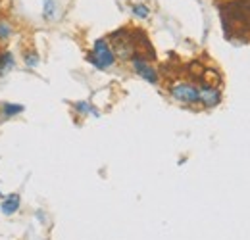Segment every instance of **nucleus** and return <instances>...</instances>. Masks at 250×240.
<instances>
[{
	"label": "nucleus",
	"instance_id": "2",
	"mask_svg": "<svg viewBox=\"0 0 250 240\" xmlns=\"http://www.w3.org/2000/svg\"><path fill=\"white\" fill-rule=\"evenodd\" d=\"M87 60L91 61L96 69H110L116 63V56L112 52L110 42L106 39H98V40H94L93 52L89 54Z\"/></svg>",
	"mask_w": 250,
	"mask_h": 240
},
{
	"label": "nucleus",
	"instance_id": "6",
	"mask_svg": "<svg viewBox=\"0 0 250 240\" xmlns=\"http://www.w3.org/2000/svg\"><path fill=\"white\" fill-rule=\"evenodd\" d=\"M20 204H21L20 194H10V196H6V198L2 200L0 210H2V213H4V215H14L16 211L20 210Z\"/></svg>",
	"mask_w": 250,
	"mask_h": 240
},
{
	"label": "nucleus",
	"instance_id": "9",
	"mask_svg": "<svg viewBox=\"0 0 250 240\" xmlns=\"http://www.w3.org/2000/svg\"><path fill=\"white\" fill-rule=\"evenodd\" d=\"M75 112H79L81 116H87V114H93V116H98V110H94L89 102H75L73 104Z\"/></svg>",
	"mask_w": 250,
	"mask_h": 240
},
{
	"label": "nucleus",
	"instance_id": "14",
	"mask_svg": "<svg viewBox=\"0 0 250 240\" xmlns=\"http://www.w3.org/2000/svg\"><path fill=\"white\" fill-rule=\"evenodd\" d=\"M0 196H2V194H0Z\"/></svg>",
	"mask_w": 250,
	"mask_h": 240
},
{
	"label": "nucleus",
	"instance_id": "8",
	"mask_svg": "<svg viewBox=\"0 0 250 240\" xmlns=\"http://www.w3.org/2000/svg\"><path fill=\"white\" fill-rule=\"evenodd\" d=\"M23 112V106L21 104H2V118H12V116H18Z\"/></svg>",
	"mask_w": 250,
	"mask_h": 240
},
{
	"label": "nucleus",
	"instance_id": "4",
	"mask_svg": "<svg viewBox=\"0 0 250 240\" xmlns=\"http://www.w3.org/2000/svg\"><path fill=\"white\" fill-rule=\"evenodd\" d=\"M131 65H133L135 73H139V77H143L146 83H150V85H156L158 83V79H160L158 71L148 63V60L143 54H135L131 58Z\"/></svg>",
	"mask_w": 250,
	"mask_h": 240
},
{
	"label": "nucleus",
	"instance_id": "11",
	"mask_svg": "<svg viewBox=\"0 0 250 240\" xmlns=\"http://www.w3.org/2000/svg\"><path fill=\"white\" fill-rule=\"evenodd\" d=\"M44 18L46 20L56 18V2L54 0H44Z\"/></svg>",
	"mask_w": 250,
	"mask_h": 240
},
{
	"label": "nucleus",
	"instance_id": "12",
	"mask_svg": "<svg viewBox=\"0 0 250 240\" xmlns=\"http://www.w3.org/2000/svg\"><path fill=\"white\" fill-rule=\"evenodd\" d=\"M23 61L27 63V67H37L39 65V54L35 50H29L23 54Z\"/></svg>",
	"mask_w": 250,
	"mask_h": 240
},
{
	"label": "nucleus",
	"instance_id": "5",
	"mask_svg": "<svg viewBox=\"0 0 250 240\" xmlns=\"http://www.w3.org/2000/svg\"><path fill=\"white\" fill-rule=\"evenodd\" d=\"M198 98H200V104H204L206 108H216L219 102H221V92L216 85H208V83H202L198 87Z\"/></svg>",
	"mask_w": 250,
	"mask_h": 240
},
{
	"label": "nucleus",
	"instance_id": "3",
	"mask_svg": "<svg viewBox=\"0 0 250 240\" xmlns=\"http://www.w3.org/2000/svg\"><path fill=\"white\" fill-rule=\"evenodd\" d=\"M169 94L173 100L181 102V104H198L200 98H198V87L194 83H188V81H173L169 85Z\"/></svg>",
	"mask_w": 250,
	"mask_h": 240
},
{
	"label": "nucleus",
	"instance_id": "13",
	"mask_svg": "<svg viewBox=\"0 0 250 240\" xmlns=\"http://www.w3.org/2000/svg\"><path fill=\"white\" fill-rule=\"evenodd\" d=\"M12 23H8V21H0V40H6V39H10L12 37Z\"/></svg>",
	"mask_w": 250,
	"mask_h": 240
},
{
	"label": "nucleus",
	"instance_id": "1",
	"mask_svg": "<svg viewBox=\"0 0 250 240\" xmlns=\"http://www.w3.org/2000/svg\"><path fill=\"white\" fill-rule=\"evenodd\" d=\"M110 46H112V52L118 60L129 61L135 54H137V44H135V39H133V33H129L127 29H120L116 33H112L110 37Z\"/></svg>",
	"mask_w": 250,
	"mask_h": 240
},
{
	"label": "nucleus",
	"instance_id": "10",
	"mask_svg": "<svg viewBox=\"0 0 250 240\" xmlns=\"http://www.w3.org/2000/svg\"><path fill=\"white\" fill-rule=\"evenodd\" d=\"M131 12H133V16H137V18H141V20H146V18L150 16V8H148L146 4H135V6L131 8Z\"/></svg>",
	"mask_w": 250,
	"mask_h": 240
},
{
	"label": "nucleus",
	"instance_id": "7",
	"mask_svg": "<svg viewBox=\"0 0 250 240\" xmlns=\"http://www.w3.org/2000/svg\"><path fill=\"white\" fill-rule=\"evenodd\" d=\"M14 56L10 52H0V77L8 75L14 69Z\"/></svg>",
	"mask_w": 250,
	"mask_h": 240
}]
</instances>
